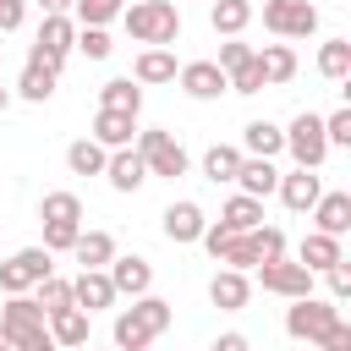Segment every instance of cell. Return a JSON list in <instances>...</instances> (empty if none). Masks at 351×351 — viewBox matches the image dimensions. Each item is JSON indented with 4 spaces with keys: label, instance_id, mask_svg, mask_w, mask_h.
<instances>
[{
    "label": "cell",
    "instance_id": "17",
    "mask_svg": "<svg viewBox=\"0 0 351 351\" xmlns=\"http://www.w3.org/2000/svg\"><path fill=\"white\" fill-rule=\"evenodd\" d=\"M93 143H104V148H126L132 137H137V115H126V110H104L99 104V115H93V132H88Z\"/></svg>",
    "mask_w": 351,
    "mask_h": 351
},
{
    "label": "cell",
    "instance_id": "11",
    "mask_svg": "<svg viewBox=\"0 0 351 351\" xmlns=\"http://www.w3.org/2000/svg\"><path fill=\"white\" fill-rule=\"evenodd\" d=\"M104 274H110L115 296H143V291L154 285V263L137 258V252H115V258L104 263Z\"/></svg>",
    "mask_w": 351,
    "mask_h": 351
},
{
    "label": "cell",
    "instance_id": "4",
    "mask_svg": "<svg viewBox=\"0 0 351 351\" xmlns=\"http://www.w3.org/2000/svg\"><path fill=\"white\" fill-rule=\"evenodd\" d=\"M340 324V302H329V296H291V307H285V335L291 340H307V346H324V335Z\"/></svg>",
    "mask_w": 351,
    "mask_h": 351
},
{
    "label": "cell",
    "instance_id": "14",
    "mask_svg": "<svg viewBox=\"0 0 351 351\" xmlns=\"http://www.w3.org/2000/svg\"><path fill=\"white\" fill-rule=\"evenodd\" d=\"M274 192H280V203H285L291 214H307V208L318 203V192H324V186H318V170L296 165L291 176H280V181H274Z\"/></svg>",
    "mask_w": 351,
    "mask_h": 351
},
{
    "label": "cell",
    "instance_id": "49",
    "mask_svg": "<svg viewBox=\"0 0 351 351\" xmlns=\"http://www.w3.org/2000/svg\"><path fill=\"white\" fill-rule=\"evenodd\" d=\"M0 55H5V44H0Z\"/></svg>",
    "mask_w": 351,
    "mask_h": 351
},
{
    "label": "cell",
    "instance_id": "24",
    "mask_svg": "<svg viewBox=\"0 0 351 351\" xmlns=\"http://www.w3.org/2000/svg\"><path fill=\"white\" fill-rule=\"evenodd\" d=\"M252 55H258L263 88H280V82L296 77V49H291V44H263V49H252Z\"/></svg>",
    "mask_w": 351,
    "mask_h": 351
},
{
    "label": "cell",
    "instance_id": "46",
    "mask_svg": "<svg viewBox=\"0 0 351 351\" xmlns=\"http://www.w3.org/2000/svg\"><path fill=\"white\" fill-rule=\"evenodd\" d=\"M214 351H247V335H219Z\"/></svg>",
    "mask_w": 351,
    "mask_h": 351
},
{
    "label": "cell",
    "instance_id": "27",
    "mask_svg": "<svg viewBox=\"0 0 351 351\" xmlns=\"http://www.w3.org/2000/svg\"><path fill=\"white\" fill-rule=\"evenodd\" d=\"M99 104H104V110L143 115V82H137V77H110V82L99 88Z\"/></svg>",
    "mask_w": 351,
    "mask_h": 351
},
{
    "label": "cell",
    "instance_id": "10",
    "mask_svg": "<svg viewBox=\"0 0 351 351\" xmlns=\"http://www.w3.org/2000/svg\"><path fill=\"white\" fill-rule=\"evenodd\" d=\"M176 82H181V93L186 99H219V93H230V77L214 66V60H186V66H176Z\"/></svg>",
    "mask_w": 351,
    "mask_h": 351
},
{
    "label": "cell",
    "instance_id": "39",
    "mask_svg": "<svg viewBox=\"0 0 351 351\" xmlns=\"http://www.w3.org/2000/svg\"><path fill=\"white\" fill-rule=\"evenodd\" d=\"M77 230H82V219H44V247L49 252H71Z\"/></svg>",
    "mask_w": 351,
    "mask_h": 351
},
{
    "label": "cell",
    "instance_id": "2",
    "mask_svg": "<svg viewBox=\"0 0 351 351\" xmlns=\"http://www.w3.org/2000/svg\"><path fill=\"white\" fill-rule=\"evenodd\" d=\"M0 346L11 351H49V313L27 296V291H11L5 307H0Z\"/></svg>",
    "mask_w": 351,
    "mask_h": 351
},
{
    "label": "cell",
    "instance_id": "13",
    "mask_svg": "<svg viewBox=\"0 0 351 351\" xmlns=\"http://www.w3.org/2000/svg\"><path fill=\"white\" fill-rule=\"evenodd\" d=\"M208 302L219 307V313H241L247 302H252V280H247V269H219L214 280H208Z\"/></svg>",
    "mask_w": 351,
    "mask_h": 351
},
{
    "label": "cell",
    "instance_id": "8",
    "mask_svg": "<svg viewBox=\"0 0 351 351\" xmlns=\"http://www.w3.org/2000/svg\"><path fill=\"white\" fill-rule=\"evenodd\" d=\"M252 274H258V285H263L269 296H285V302L313 291V269H307V263H291L285 252L269 258V263H252Z\"/></svg>",
    "mask_w": 351,
    "mask_h": 351
},
{
    "label": "cell",
    "instance_id": "20",
    "mask_svg": "<svg viewBox=\"0 0 351 351\" xmlns=\"http://www.w3.org/2000/svg\"><path fill=\"white\" fill-rule=\"evenodd\" d=\"M132 77H137L143 88H154V82H176V55H170V44H148V49L132 60Z\"/></svg>",
    "mask_w": 351,
    "mask_h": 351
},
{
    "label": "cell",
    "instance_id": "41",
    "mask_svg": "<svg viewBox=\"0 0 351 351\" xmlns=\"http://www.w3.org/2000/svg\"><path fill=\"white\" fill-rule=\"evenodd\" d=\"M324 285H329V302H351V263L335 258V263L324 269Z\"/></svg>",
    "mask_w": 351,
    "mask_h": 351
},
{
    "label": "cell",
    "instance_id": "36",
    "mask_svg": "<svg viewBox=\"0 0 351 351\" xmlns=\"http://www.w3.org/2000/svg\"><path fill=\"white\" fill-rule=\"evenodd\" d=\"M33 291H38V296H33V302H38V307H44V313H55V307H66V302H71V280H60V274H55V269H49V274H44V280H38V285H33Z\"/></svg>",
    "mask_w": 351,
    "mask_h": 351
},
{
    "label": "cell",
    "instance_id": "12",
    "mask_svg": "<svg viewBox=\"0 0 351 351\" xmlns=\"http://www.w3.org/2000/svg\"><path fill=\"white\" fill-rule=\"evenodd\" d=\"M203 208L192 203V197H181V203H170L165 214H159V230H165V241H176V247H192L197 236H203Z\"/></svg>",
    "mask_w": 351,
    "mask_h": 351
},
{
    "label": "cell",
    "instance_id": "16",
    "mask_svg": "<svg viewBox=\"0 0 351 351\" xmlns=\"http://www.w3.org/2000/svg\"><path fill=\"white\" fill-rule=\"evenodd\" d=\"M104 176H110V186H115V192H137V186L148 181V165H143V154L126 143V148H110Z\"/></svg>",
    "mask_w": 351,
    "mask_h": 351
},
{
    "label": "cell",
    "instance_id": "48",
    "mask_svg": "<svg viewBox=\"0 0 351 351\" xmlns=\"http://www.w3.org/2000/svg\"><path fill=\"white\" fill-rule=\"evenodd\" d=\"M5 110H11V88L0 82V115H5Z\"/></svg>",
    "mask_w": 351,
    "mask_h": 351
},
{
    "label": "cell",
    "instance_id": "30",
    "mask_svg": "<svg viewBox=\"0 0 351 351\" xmlns=\"http://www.w3.org/2000/svg\"><path fill=\"white\" fill-rule=\"evenodd\" d=\"M247 22H252V0H214V11H208V27H214L219 38L247 33Z\"/></svg>",
    "mask_w": 351,
    "mask_h": 351
},
{
    "label": "cell",
    "instance_id": "6",
    "mask_svg": "<svg viewBox=\"0 0 351 351\" xmlns=\"http://www.w3.org/2000/svg\"><path fill=\"white\" fill-rule=\"evenodd\" d=\"M285 154L296 159V165H307V170H318L324 159H329V137H324V115H313V110H302L291 126H285Z\"/></svg>",
    "mask_w": 351,
    "mask_h": 351
},
{
    "label": "cell",
    "instance_id": "45",
    "mask_svg": "<svg viewBox=\"0 0 351 351\" xmlns=\"http://www.w3.org/2000/svg\"><path fill=\"white\" fill-rule=\"evenodd\" d=\"M324 351H351V324H346V318H340V324L324 335Z\"/></svg>",
    "mask_w": 351,
    "mask_h": 351
},
{
    "label": "cell",
    "instance_id": "31",
    "mask_svg": "<svg viewBox=\"0 0 351 351\" xmlns=\"http://www.w3.org/2000/svg\"><path fill=\"white\" fill-rule=\"evenodd\" d=\"M258 219H263V197H252V192H236L219 208V225H230V230H252Z\"/></svg>",
    "mask_w": 351,
    "mask_h": 351
},
{
    "label": "cell",
    "instance_id": "26",
    "mask_svg": "<svg viewBox=\"0 0 351 351\" xmlns=\"http://www.w3.org/2000/svg\"><path fill=\"white\" fill-rule=\"evenodd\" d=\"M71 258H77L82 269H104V263L115 258V236H110V230H77Z\"/></svg>",
    "mask_w": 351,
    "mask_h": 351
},
{
    "label": "cell",
    "instance_id": "22",
    "mask_svg": "<svg viewBox=\"0 0 351 351\" xmlns=\"http://www.w3.org/2000/svg\"><path fill=\"white\" fill-rule=\"evenodd\" d=\"M274 181H280L274 159H263V154H241V165H236V186H241V192L269 197V192H274Z\"/></svg>",
    "mask_w": 351,
    "mask_h": 351
},
{
    "label": "cell",
    "instance_id": "38",
    "mask_svg": "<svg viewBox=\"0 0 351 351\" xmlns=\"http://www.w3.org/2000/svg\"><path fill=\"white\" fill-rule=\"evenodd\" d=\"M121 5H126V0H71V11H77V22H93V27H104V22H115V16H121Z\"/></svg>",
    "mask_w": 351,
    "mask_h": 351
},
{
    "label": "cell",
    "instance_id": "28",
    "mask_svg": "<svg viewBox=\"0 0 351 351\" xmlns=\"http://www.w3.org/2000/svg\"><path fill=\"white\" fill-rule=\"evenodd\" d=\"M280 148H285V126H274V121H247V126H241V154L274 159Z\"/></svg>",
    "mask_w": 351,
    "mask_h": 351
},
{
    "label": "cell",
    "instance_id": "29",
    "mask_svg": "<svg viewBox=\"0 0 351 351\" xmlns=\"http://www.w3.org/2000/svg\"><path fill=\"white\" fill-rule=\"evenodd\" d=\"M104 159H110V148L93 143V137H77V143L66 148V170H71V176H104Z\"/></svg>",
    "mask_w": 351,
    "mask_h": 351
},
{
    "label": "cell",
    "instance_id": "37",
    "mask_svg": "<svg viewBox=\"0 0 351 351\" xmlns=\"http://www.w3.org/2000/svg\"><path fill=\"white\" fill-rule=\"evenodd\" d=\"M71 49H82L88 60H110V49H115V44H110V33H104V27H93V22H82V33L71 38Z\"/></svg>",
    "mask_w": 351,
    "mask_h": 351
},
{
    "label": "cell",
    "instance_id": "9",
    "mask_svg": "<svg viewBox=\"0 0 351 351\" xmlns=\"http://www.w3.org/2000/svg\"><path fill=\"white\" fill-rule=\"evenodd\" d=\"M263 27L274 38H307V33H318V5H307V0H263Z\"/></svg>",
    "mask_w": 351,
    "mask_h": 351
},
{
    "label": "cell",
    "instance_id": "44",
    "mask_svg": "<svg viewBox=\"0 0 351 351\" xmlns=\"http://www.w3.org/2000/svg\"><path fill=\"white\" fill-rule=\"evenodd\" d=\"M22 16H27V5H22V0H0V33H16V27H22Z\"/></svg>",
    "mask_w": 351,
    "mask_h": 351
},
{
    "label": "cell",
    "instance_id": "42",
    "mask_svg": "<svg viewBox=\"0 0 351 351\" xmlns=\"http://www.w3.org/2000/svg\"><path fill=\"white\" fill-rule=\"evenodd\" d=\"M324 137H329V148H351V110L346 104L335 115H324Z\"/></svg>",
    "mask_w": 351,
    "mask_h": 351
},
{
    "label": "cell",
    "instance_id": "19",
    "mask_svg": "<svg viewBox=\"0 0 351 351\" xmlns=\"http://www.w3.org/2000/svg\"><path fill=\"white\" fill-rule=\"evenodd\" d=\"M71 38H77V22H71V11H44V22H38V49H49V55H71Z\"/></svg>",
    "mask_w": 351,
    "mask_h": 351
},
{
    "label": "cell",
    "instance_id": "15",
    "mask_svg": "<svg viewBox=\"0 0 351 351\" xmlns=\"http://www.w3.org/2000/svg\"><path fill=\"white\" fill-rule=\"evenodd\" d=\"M71 302H77L82 313H104V307H115L121 296H115V285H110L104 269H82V274L71 280Z\"/></svg>",
    "mask_w": 351,
    "mask_h": 351
},
{
    "label": "cell",
    "instance_id": "5",
    "mask_svg": "<svg viewBox=\"0 0 351 351\" xmlns=\"http://www.w3.org/2000/svg\"><path fill=\"white\" fill-rule=\"evenodd\" d=\"M132 148L143 154V165H148V176H165V181H176V176H186V148L170 137V132H159V126H148V132H137L132 137Z\"/></svg>",
    "mask_w": 351,
    "mask_h": 351
},
{
    "label": "cell",
    "instance_id": "43",
    "mask_svg": "<svg viewBox=\"0 0 351 351\" xmlns=\"http://www.w3.org/2000/svg\"><path fill=\"white\" fill-rule=\"evenodd\" d=\"M230 93H263V71H258V55H252L247 66H236V71H230Z\"/></svg>",
    "mask_w": 351,
    "mask_h": 351
},
{
    "label": "cell",
    "instance_id": "21",
    "mask_svg": "<svg viewBox=\"0 0 351 351\" xmlns=\"http://www.w3.org/2000/svg\"><path fill=\"white\" fill-rule=\"evenodd\" d=\"M55 82H60V66H44V60H27L22 77H16V93L27 104H49L55 99Z\"/></svg>",
    "mask_w": 351,
    "mask_h": 351
},
{
    "label": "cell",
    "instance_id": "23",
    "mask_svg": "<svg viewBox=\"0 0 351 351\" xmlns=\"http://www.w3.org/2000/svg\"><path fill=\"white\" fill-rule=\"evenodd\" d=\"M88 318H93V313H82L77 302L55 307V313H49V340H55V346H88Z\"/></svg>",
    "mask_w": 351,
    "mask_h": 351
},
{
    "label": "cell",
    "instance_id": "34",
    "mask_svg": "<svg viewBox=\"0 0 351 351\" xmlns=\"http://www.w3.org/2000/svg\"><path fill=\"white\" fill-rule=\"evenodd\" d=\"M247 241H252V258H258V263H269V258L285 252V230H280V225H263V219L247 230Z\"/></svg>",
    "mask_w": 351,
    "mask_h": 351
},
{
    "label": "cell",
    "instance_id": "7",
    "mask_svg": "<svg viewBox=\"0 0 351 351\" xmlns=\"http://www.w3.org/2000/svg\"><path fill=\"white\" fill-rule=\"evenodd\" d=\"M49 269H55V252H49L44 241H38V247H16V252L0 263V291H5V296H11V291H33Z\"/></svg>",
    "mask_w": 351,
    "mask_h": 351
},
{
    "label": "cell",
    "instance_id": "33",
    "mask_svg": "<svg viewBox=\"0 0 351 351\" xmlns=\"http://www.w3.org/2000/svg\"><path fill=\"white\" fill-rule=\"evenodd\" d=\"M318 71H324L329 82H346V77H351V38H329V44L318 49Z\"/></svg>",
    "mask_w": 351,
    "mask_h": 351
},
{
    "label": "cell",
    "instance_id": "18",
    "mask_svg": "<svg viewBox=\"0 0 351 351\" xmlns=\"http://www.w3.org/2000/svg\"><path fill=\"white\" fill-rule=\"evenodd\" d=\"M307 214H313V225H318V230L346 236V230H351V192H318V203H313Z\"/></svg>",
    "mask_w": 351,
    "mask_h": 351
},
{
    "label": "cell",
    "instance_id": "1",
    "mask_svg": "<svg viewBox=\"0 0 351 351\" xmlns=\"http://www.w3.org/2000/svg\"><path fill=\"white\" fill-rule=\"evenodd\" d=\"M170 302L165 296H154V291H143V296H132V307H121L115 313V346L121 351H148L165 329H170Z\"/></svg>",
    "mask_w": 351,
    "mask_h": 351
},
{
    "label": "cell",
    "instance_id": "35",
    "mask_svg": "<svg viewBox=\"0 0 351 351\" xmlns=\"http://www.w3.org/2000/svg\"><path fill=\"white\" fill-rule=\"evenodd\" d=\"M38 219H82V197L77 192H44Z\"/></svg>",
    "mask_w": 351,
    "mask_h": 351
},
{
    "label": "cell",
    "instance_id": "32",
    "mask_svg": "<svg viewBox=\"0 0 351 351\" xmlns=\"http://www.w3.org/2000/svg\"><path fill=\"white\" fill-rule=\"evenodd\" d=\"M236 165H241V148L236 143H214L208 154H203V176L219 186V181H236Z\"/></svg>",
    "mask_w": 351,
    "mask_h": 351
},
{
    "label": "cell",
    "instance_id": "40",
    "mask_svg": "<svg viewBox=\"0 0 351 351\" xmlns=\"http://www.w3.org/2000/svg\"><path fill=\"white\" fill-rule=\"evenodd\" d=\"M247 60H252V44H241V33H230V38L219 44V60H214V66L230 77V71H236V66H247Z\"/></svg>",
    "mask_w": 351,
    "mask_h": 351
},
{
    "label": "cell",
    "instance_id": "47",
    "mask_svg": "<svg viewBox=\"0 0 351 351\" xmlns=\"http://www.w3.org/2000/svg\"><path fill=\"white\" fill-rule=\"evenodd\" d=\"M44 11H71V0H38Z\"/></svg>",
    "mask_w": 351,
    "mask_h": 351
},
{
    "label": "cell",
    "instance_id": "3",
    "mask_svg": "<svg viewBox=\"0 0 351 351\" xmlns=\"http://www.w3.org/2000/svg\"><path fill=\"white\" fill-rule=\"evenodd\" d=\"M121 22L137 44H176L181 38V11L176 0H132L121 5Z\"/></svg>",
    "mask_w": 351,
    "mask_h": 351
},
{
    "label": "cell",
    "instance_id": "25",
    "mask_svg": "<svg viewBox=\"0 0 351 351\" xmlns=\"http://www.w3.org/2000/svg\"><path fill=\"white\" fill-rule=\"evenodd\" d=\"M335 258H346V252H340V236H329V230H307L296 247V263H307L313 274H324Z\"/></svg>",
    "mask_w": 351,
    "mask_h": 351
}]
</instances>
